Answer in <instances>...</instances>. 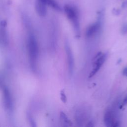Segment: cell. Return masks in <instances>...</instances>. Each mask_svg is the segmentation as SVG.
<instances>
[{"label": "cell", "instance_id": "1", "mask_svg": "<svg viewBox=\"0 0 127 127\" xmlns=\"http://www.w3.org/2000/svg\"><path fill=\"white\" fill-rule=\"evenodd\" d=\"M64 10L69 20L71 21L76 35H80V23L79 20V14L78 9L75 7L69 5H65Z\"/></svg>", "mask_w": 127, "mask_h": 127}, {"label": "cell", "instance_id": "2", "mask_svg": "<svg viewBox=\"0 0 127 127\" xmlns=\"http://www.w3.org/2000/svg\"><path fill=\"white\" fill-rule=\"evenodd\" d=\"M28 49L31 67L35 68L36 62L38 56V46L35 37L32 34L28 36Z\"/></svg>", "mask_w": 127, "mask_h": 127}, {"label": "cell", "instance_id": "3", "mask_svg": "<svg viewBox=\"0 0 127 127\" xmlns=\"http://www.w3.org/2000/svg\"><path fill=\"white\" fill-rule=\"evenodd\" d=\"M65 51L67 56L69 73L72 75L73 73L74 68V59L72 50L69 45V43L67 41L65 42Z\"/></svg>", "mask_w": 127, "mask_h": 127}, {"label": "cell", "instance_id": "4", "mask_svg": "<svg viewBox=\"0 0 127 127\" xmlns=\"http://www.w3.org/2000/svg\"><path fill=\"white\" fill-rule=\"evenodd\" d=\"M107 56V54H102L100 57H99L98 58L96 59L94 64V68L93 69L91 73L90 74L89 78H92L99 71L100 69L102 67L104 63L106 61Z\"/></svg>", "mask_w": 127, "mask_h": 127}, {"label": "cell", "instance_id": "5", "mask_svg": "<svg viewBox=\"0 0 127 127\" xmlns=\"http://www.w3.org/2000/svg\"><path fill=\"white\" fill-rule=\"evenodd\" d=\"M118 120H115V114L111 110L106 111L104 116V122L107 127H113L114 124Z\"/></svg>", "mask_w": 127, "mask_h": 127}, {"label": "cell", "instance_id": "6", "mask_svg": "<svg viewBox=\"0 0 127 127\" xmlns=\"http://www.w3.org/2000/svg\"><path fill=\"white\" fill-rule=\"evenodd\" d=\"M3 99L5 107L9 110L11 109L12 107V101L11 94L7 88H5L3 90Z\"/></svg>", "mask_w": 127, "mask_h": 127}, {"label": "cell", "instance_id": "7", "mask_svg": "<svg viewBox=\"0 0 127 127\" xmlns=\"http://www.w3.org/2000/svg\"><path fill=\"white\" fill-rule=\"evenodd\" d=\"M46 5L41 0H36L35 3V9L37 13L42 17L45 16L47 15Z\"/></svg>", "mask_w": 127, "mask_h": 127}, {"label": "cell", "instance_id": "8", "mask_svg": "<svg viewBox=\"0 0 127 127\" xmlns=\"http://www.w3.org/2000/svg\"><path fill=\"white\" fill-rule=\"evenodd\" d=\"M101 26V23L98 21L90 25L86 31V36L87 37H90L96 34L99 30Z\"/></svg>", "mask_w": 127, "mask_h": 127}, {"label": "cell", "instance_id": "9", "mask_svg": "<svg viewBox=\"0 0 127 127\" xmlns=\"http://www.w3.org/2000/svg\"><path fill=\"white\" fill-rule=\"evenodd\" d=\"M47 5H49L57 11H61V8L55 0H41Z\"/></svg>", "mask_w": 127, "mask_h": 127}, {"label": "cell", "instance_id": "10", "mask_svg": "<svg viewBox=\"0 0 127 127\" xmlns=\"http://www.w3.org/2000/svg\"><path fill=\"white\" fill-rule=\"evenodd\" d=\"M60 118L63 121V122L64 123V124H66V126H72V124L71 121L68 119L66 114L63 112H61L60 113Z\"/></svg>", "mask_w": 127, "mask_h": 127}, {"label": "cell", "instance_id": "11", "mask_svg": "<svg viewBox=\"0 0 127 127\" xmlns=\"http://www.w3.org/2000/svg\"><path fill=\"white\" fill-rule=\"evenodd\" d=\"M1 30H0V32H1V37L2 40L3 41L4 43H7L8 41V35L7 31H6V30L5 29V26H1Z\"/></svg>", "mask_w": 127, "mask_h": 127}, {"label": "cell", "instance_id": "12", "mask_svg": "<svg viewBox=\"0 0 127 127\" xmlns=\"http://www.w3.org/2000/svg\"><path fill=\"white\" fill-rule=\"evenodd\" d=\"M60 95H61V99L63 101V102L66 103L67 101V98L64 90H62L61 91Z\"/></svg>", "mask_w": 127, "mask_h": 127}, {"label": "cell", "instance_id": "13", "mask_svg": "<svg viewBox=\"0 0 127 127\" xmlns=\"http://www.w3.org/2000/svg\"><path fill=\"white\" fill-rule=\"evenodd\" d=\"M127 104V94L126 95V96L124 98V99L123 100V102H122L121 105V106H120V108H122L123 107L126 105Z\"/></svg>", "mask_w": 127, "mask_h": 127}, {"label": "cell", "instance_id": "14", "mask_svg": "<svg viewBox=\"0 0 127 127\" xmlns=\"http://www.w3.org/2000/svg\"><path fill=\"white\" fill-rule=\"evenodd\" d=\"M122 33L124 34L127 33V24H125L123 25L122 28Z\"/></svg>", "mask_w": 127, "mask_h": 127}, {"label": "cell", "instance_id": "15", "mask_svg": "<svg viewBox=\"0 0 127 127\" xmlns=\"http://www.w3.org/2000/svg\"><path fill=\"white\" fill-rule=\"evenodd\" d=\"M123 74L126 77H127V67H126L124 69L123 71Z\"/></svg>", "mask_w": 127, "mask_h": 127}, {"label": "cell", "instance_id": "16", "mask_svg": "<svg viewBox=\"0 0 127 127\" xmlns=\"http://www.w3.org/2000/svg\"><path fill=\"white\" fill-rule=\"evenodd\" d=\"M87 127H93V124L91 122H90L88 123V125L86 126Z\"/></svg>", "mask_w": 127, "mask_h": 127}]
</instances>
